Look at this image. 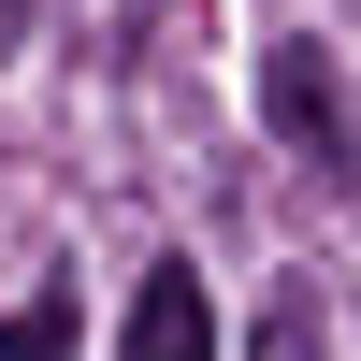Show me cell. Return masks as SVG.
I'll return each instance as SVG.
<instances>
[{
	"mask_svg": "<svg viewBox=\"0 0 361 361\" xmlns=\"http://www.w3.org/2000/svg\"><path fill=\"white\" fill-rule=\"evenodd\" d=\"M116 361H217V304H202V275H145L130 289V333H116Z\"/></svg>",
	"mask_w": 361,
	"mask_h": 361,
	"instance_id": "cell-1",
	"label": "cell"
},
{
	"mask_svg": "<svg viewBox=\"0 0 361 361\" xmlns=\"http://www.w3.org/2000/svg\"><path fill=\"white\" fill-rule=\"evenodd\" d=\"M260 102H275V130H289V145L347 159V102H333V73H318V44H275V58H260Z\"/></svg>",
	"mask_w": 361,
	"mask_h": 361,
	"instance_id": "cell-2",
	"label": "cell"
},
{
	"mask_svg": "<svg viewBox=\"0 0 361 361\" xmlns=\"http://www.w3.org/2000/svg\"><path fill=\"white\" fill-rule=\"evenodd\" d=\"M260 361H333V333H318V304H304V289L260 318Z\"/></svg>",
	"mask_w": 361,
	"mask_h": 361,
	"instance_id": "cell-3",
	"label": "cell"
},
{
	"mask_svg": "<svg viewBox=\"0 0 361 361\" xmlns=\"http://www.w3.org/2000/svg\"><path fill=\"white\" fill-rule=\"evenodd\" d=\"M58 347H73V318H58V304H29L15 333H0V361H58Z\"/></svg>",
	"mask_w": 361,
	"mask_h": 361,
	"instance_id": "cell-4",
	"label": "cell"
},
{
	"mask_svg": "<svg viewBox=\"0 0 361 361\" xmlns=\"http://www.w3.org/2000/svg\"><path fill=\"white\" fill-rule=\"evenodd\" d=\"M0 29H29V0H0Z\"/></svg>",
	"mask_w": 361,
	"mask_h": 361,
	"instance_id": "cell-5",
	"label": "cell"
}]
</instances>
